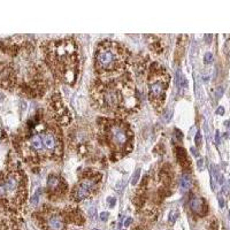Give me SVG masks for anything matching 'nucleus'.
Returning a JSON list of instances; mask_svg holds the SVG:
<instances>
[{
	"instance_id": "nucleus-32",
	"label": "nucleus",
	"mask_w": 230,
	"mask_h": 230,
	"mask_svg": "<svg viewBox=\"0 0 230 230\" xmlns=\"http://www.w3.org/2000/svg\"><path fill=\"white\" fill-rule=\"evenodd\" d=\"M93 213H94V208H91V209H90V213H89V214H90V216H91V218H92V216H93Z\"/></svg>"
},
{
	"instance_id": "nucleus-3",
	"label": "nucleus",
	"mask_w": 230,
	"mask_h": 230,
	"mask_svg": "<svg viewBox=\"0 0 230 230\" xmlns=\"http://www.w3.org/2000/svg\"><path fill=\"white\" fill-rule=\"evenodd\" d=\"M25 176L11 168L0 174V203L7 207L19 208L25 200Z\"/></svg>"
},
{
	"instance_id": "nucleus-17",
	"label": "nucleus",
	"mask_w": 230,
	"mask_h": 230,
	"mask_svg": "<svg viewBox=\"0 0 230 230\" xmlns=\"http://www.w3.org/2000/svg\"><path fill=\"white\" fill-rule=\"evenodd\" d=\"M178 215H179V213H178L177 209L171 210L170 214H169V222H170V223H174V222L176 221V219L178 218Z\"/></svg>"
},
{
	"instance_id": "nucleus-19",
	"label": "nucleus",
	"mask_w": 230,
	"mask_h": 230,
	"mask_svg": "<svg viewBox=\"0 0 230 230\" xmlns=\"http://www.w3.org/2000/svg\"><path fill=\"white\" fill-rule=\"evenodd\" d=\"M223 52L226 55H228L230 53V39H228L227 42L224 43V47H223Z\"/></svg>"
},
{
	"instance_id": "nucleus-33",
	"label": "nucleus",
	"mask_w": 230,
	"mask_h": 230,
	"mask_svg": "<svg viewBox=\"0 0 230 230\" xmlns=\"http://www.w3.org/2000/svg\"><path fill=\"white\" fill-rule=\"evenodd\" d=\"M220 139H219V131H216V143H219Z\"/></svg>"
},
{
	"instance_id": "nucleus-13",
	"label": "nucleus",
	"mask_w": 230,
	"mask_h": 230,
	"mask_svg": "<svg viewBox=\"0 0 230 230\" xmlns=\"http://www.w3.org/2000/svg\"><path fill=\"white\" fill-rule=\"evenodd\" d=\"M179 187L182 191H187L191 188V177L189 174H183L181 177V182H179Z\"/></svg>"
},
{
	"instance_id": "nucleus-24",
	"label": "nucleus",
	"mask_w": 230,
	"mask_h": 230,
	"mask_svg": "<svg viewBox=\"0 0 230 230\" xmlns=\"http://www.w3.org/2000/svg\"><path fill=\"white\" fill-rule=\"evenodd\" d=\"M108 212H103L101 214H100V219L103 220V221H106V220L108 219Z\"/></svg>"
},
{
	"instance_id": "nucleus-20",
	"label": "nucleus",
	"mask_w": 230,
	"mask_h": 230,
	"mask_svg": "<svg viewBox=\"0 0 230 230\" xmlns=\"http://www.w3.org/2000/svg\"><path fill=\"white\" fill-rule=\"evenodd\" d=\"M223 88L222 86H219L218 89H216V91H215V97H216V99H220L222 95H223Z\"/></svg>"
},
{
	"instance_id": "nucleus-4",
	"label": "nucleus",
	"mask_w": 230,
	"mask_h": 230,
	"mask_svg": "<svg viewBox=\"0 0 230 230\" xmlns=\"http://www.w3.org/2000/svg\"><path fill=\"white\" fill-rule=\"evenodd\" d=\"M32 151L44 157H61L62 139L60 131L54 127H46L42 130H36L29 138Z\"/></svg>"
},
{
	"instance_id": "nucleus-5",
	"label": "nucleus",
	"mask_w": 230,
	"mask_h": 230,
	"mask_svg": "<svg viewBox=\"0 0 230 230\" xmlns=\"http://www.w3.org/2000/svg\"><path fill=\"white\" fill-rule=\"evenodd\" d=\"M124 48L114 42L101 43L95 51V67L103 73L120 70L126 62Z\"/></svg>"
},
{
	"instance_id": "nucleus-1",
	"label": "nucleus",
	"mask_w": 230,
	"mask_h": 230,
	"mask_svg": "<svg viewBox=\"0 0 230 230\" xmlns=\"http://www.w3.org/2000/svg\"><path fill=\"white\" fill-rule=\"evenodd\" d=\"M46 51L54 74L64 83L73 84L78 74V58L73 41L62 39L48 43Z\"/></svg>"
},
{
	"instance_id": "nucleus-14",
	"label": "nucleus",
	"mask_w": 230,
	"mask_h": 230,
	"mask_svg": "<svg viewBox=\"0 0 230 230\" xmlns=\"http://www.w3.org/2000/svg\"><path fill=\"white\" fill-rule=\"evenodd\" d=\"M177 156H178L179 162H182L185 166H190V161H189L188 158H187V153L183 150V147H177Z\"/></svg>"
},
{
	"instance_id": "nucleus-8",
	"label": "nucleus",
	"mask_w": 230,
	"mask_h": 230,
	"mask_svg": "<svg viewBox=\"0 0 230 230\" xmlns=\"http://www.w3.org/2000/svg\"><path fill=\"white\" fill-rule=\"evenodd\" d=\"M100 178H101V175L98 173H94L92 175H85L81 179V182L74 189V199L80 201V200H83V199L90 197L97 188V183L100 181Z\"/></svg>"
},
{
	"instance_id": "nucleus-29",
	"label": "nucleus",
	"mask_w": 230,
	"mask_h": 230,
	"mask_svg": "<svg viewBox=\"0 0 230 230\" xmlns=\"http://www.w3.org/2000/svg\"><path fill=\"white\" fill-rule=\"evenodd\" d=\"M219 203H220V207H223L224 206V200L222 197H219Z\"/></svg>"
},
{
	"instance_id": "nucleus-9",
	"label": "nucleus",
	"mask_w": 230,
	"mask_h": 230,
	"mask_svg": "<svg viewBox=\"0 0 230 230\" xmlns=\"http://www.w3.org/2000/svg\"><path fill=\"white\" fill-rule=\"evenodd\" d=\"M51 108H52L53 116L56 119V121H59L61 124H68L70 122V115H69V111L64 107V105L61 101V98H59L58 95H55L52 99L51 103Z\"/></svg>"
},
{
	"instance_id": "nucleus-10",
	"label": "nucleus",
	"mask_w": 230,
	"mask_h": 230,
	"mask_svg": "<svg viewBox=\"0 0 230 230\" xmlns=\"http://www.w3.org/2000/svg\"><path fill=\"white\" fill-rule=\"evenodd\" d=\"M45 226L47 230H64V221L60 214L51 212V214L45 218Z\"/></svg>"
},
{
	"instance_id": "nucleus-18",
	"label": "nucleus",
	"mask_w": 230,
	"mask_h": 230,
	"mask_svg": "<svg viewBox=\"0 0 230 230\" xmlns=\"http://www.w3.org/2000/svg\"><path fill=\"white\" fill-rule=\"evenodd\" d=\"M139 175H140V169L139 168H137L136 171H135V174H134V177L131 179V184L134 185V184H136L137 182H138V179H139Z\"/></svg>"
},
{
	"instance_id": "nucleus-12",
	"label": "nucleus",
	"mask_w": 230,
	"mask_h": 230,
	"mask_svg": "<svg viewBox=\"0 0 230 230\" xmlns=\"http://www.w3.org/2000/svg\"><path fill=\"white\" fill-rule=\"evenodd\" d=\"M190 208L193 213L198 214L200 216H204L207 213L206 201L203 198H199V197H193L190 200Z\"/></svg>"
},
{
	"instance_id": "nucleus-30",
	"label": "nucleus",
	"mask_w": 230,
	"mask_h": 230,
	"mask_svg": "<svg viewBox=\"0 0 230 230\" xmlns=\"http://www.w3.org/2000/svg\"><path fill=\"white\" fill-rule=\"evenodd\" d=\"M203 162H204V160H203V159H199L198 160V167L199 168L203 167Z\"/></svg>"
},
{
	"instance_id": "nucleus-28",
	"label": "nucleus",
	"mask_w": 230,
	"mask_h": 230,
	"mask_svg": "<svg viewBox=\"0 0 230 230\" xmlns=\"http://www.w3.org/2000/svg\"><path fill=\"white\" fill-rule=\"evenodd\" d=\"M108 200H109V201H112L109 206H111V207H114L115 204H116V199H114V198H108Z\"/></svg>"
},
{
	"instance_id": "nucleus-23",
	"label": "nucleus",
	"mask_w": 230,
	"mask_h": 230,
	"mask_svg": "<svg viewBox=\"0 0 230 230\" xmlns=\"http://www.w3.org/2000/svg\"><path fill=\"white\" fill-rule=\"evenodd\" d=\"M171 114H173V112H171V111H168L167 113L165 114V116H163V120H165V122H168V120L171 117Z\"/></svg>"
},
{
	"instance_id": "nucleus-31",
	"label": "nucleus",
	"mask_w": 230,
	"mask_h": 230,
	"mask_svg": "<svg viewBox=\"0 0 230 230\" xmlns=\"http://www.w3.org/2000/svg\"><path fill=\"white\" fill-rule=\"evenodd\" d=\"M210 39H212V35H207L206 36V42L210 43Z\"/></svg>"
},
{
	"instance_id": "nucleus-21",
	"label": "nucleus",
	"mask_w": 230,
	"mask_h": 230,
	"mask_svg": "<svg viewBox=\"0 0 230 230\" xmlns=\"http://www.w3.org/2000/svg\"><path fill=\"white\" fill-rule=\"evenodd\" d=\"M205 63H210L212 62V60H213V55H212V53H206L205 54Z\"/></svg>"
},
{
	"instance_id": "nucleus-35",
	"label": "nucleus",
	"mask_w": 230,
	"mask_h": 230,
	"mask_svg": "<svg viewBox=\"0 0 230 230\" xmlns=\"http://www.w3.org/2000/svg\"><path fill=\"white\" fill-rule=\"evenodd\" d=\"M229 219H230V210H229Z\"/></svg>"
},
{
	"instance_id": "nucleus-7",
	"label": "nucleus",
	"mask_w": 230,
	"mask_h": 230,
	"mask_svg": "<svg viewBox=\"0 0 230 230\" xmlns=\"http://www.w3.org/2000/svg\"><path fill=\"white\" fill-rule=\"evenodd\" d=\"M169 84V75L157 63L152 64L148 74V91H150V100L154 105V107H159L163 104L166 90Z\"/></svg>"
},
{
	"instance_id": "nucleus-2",
	"label": "nucleus",
	"mask_w": 230,
	"mask_h": 230,
	"mask_svg": "<svg viewBox=\"0 0 230 230\" xmlns=\"http://www.w3.org/2000/svg\"><path fill=\"white\" fill-rule=\"evenodd\" d=\"M92 93L99 107L109 112L131 108L129 103L135 100L134 88L124 80L119 82H95Z\"/></svg>"
},
{
	"instance_id": "nucleus-11",
	"label": "nucleus",
	"mask_w": 230,
	"mask_h": 230,
	"mask_svg": "<svg viewBox=\"0 0 230 230\" xmlns=\"http://www.w3.org/2000/svg\"><path fill=\"white\" fill-rule=\"evenodd\" d=\"M47 188H48L50 193L59 195V193H62L67 187H66V182L62 178L59 177V176H55V175H52L47 179Z\"/></svg>"
},
{
	"instance_id": "nucleus-22",
	"label": "nucleus",
	"mask_w": 230,
	"mask_h": 230,
	"mask_svg": "<svg viewBox=\"0 0 230 230\" xmlns=\"http://www.w3.org/2000/svg\"><path fill=\"white\" fill-rule=\"evenodd\" d=\"M195 142H196V145H200L201 144V134H200V131H198L197 134H196V138H195Z\"/></svg>"
},
{
	"instance_id": "nucleus-16",
	"label": "nucleus",
	"mask_w": 230,
	"mask_h": 230,
	"mask_svg": "<svg viewBox=\"0 0 230 230\" xmlns=\"http://www.w3.org/2000/svg\"><path fill=\"white\" fill-rule=\"evenodd\" d=\"M41 192H42V189L39 188L36 192H35V195L32 196L31 198V203L33 205H37L38 204V201H39V196H41Z\"/></svg>"
},
{
	"instance_id": "nucleus-26",
	"label": "nucleus",
	"mask_w": 230,
	"mask_h": 230,
	"mask_svg": "<svg viewBox=\"0 0 230 230\" xmlns=\"http://www.w3.org/2000/svg\"><path fill=\"white\" fill-rule=\"evenodd\" d=\"M216 113L219 115H223V113H224V108H223L222 106H220L219 108H218V111H216Z\"/></svg>"
},
{
	"instance_id": "nucleus-34",
	"label": "nucleus",
	"mask_w": 230,
	"mask_h": 230,
	"mask_svg": "<svg viewBox=\"0 0 230 230\" xmlns=\"http://www.w3.org/2000/svg\"><path fill=\"white\" fill-rule=\"evenodd\" d=\"M92 230H100V229H95V228H94V229H92Z\"/></svg>"
},
{
	"instance_id": "nucleus-6",
	"label": "nucleus",
	"mask_w": 230,
	"mask_h": 230,
	"mask_svg": "<svg viewBox=\"0 0 230 230\" xmlns=\"http://www.w3.org/2000/svg\"><path fill=\"white\" fill-rule=\"evenodd\" d=\"M104 132L107 144L116 152L126 153L131 150L132 134L127 123L116 120H108L105 122Z\"/></svg>"
},
{
	"instance_id": "nucleus-25",
	"label": "nucleus",
	"mask_w": 230,
	"mask_h": 230,
	"mask_svg": "<svg viewBox=\"0 0 230 230\" xmlns=\"http://www.w3.org/2000/svg\"><path fill=\"white\" fill-rule=\"evenodd\" d=\"M191 153H192L195 157H199V152L195 148V147H191Z\"/></svg>"
},
{
	"instance_id": "nucleus-27",
	"label": "nucleus",
	"mask_w": 230,
	"mask_h": 230,
	"mask_svg": "<svg viewBox=\"0 0 230 230\" xmlns=\"http://www.w3.org/2000/svg\"><path fill=\"white\" fill-rule=\"evenodd\" d=\"M131 222H132V219H131V218H128V219H127V221L124 222V227H126V228H127V227H129V226L131 224Z\"/></svg>"
},
{
	"instance_id": "nucleus-15",
	"label": "nucleus",
	"mask_w": 230,
	"mask_h": 230,
	"mask_svg": "<svg viewBox=\"0 0 230 230\" xmlns=\"http://www.w3.org/2000/svg\"><path fill=\"white\" fill-rule=\"evenodd\" d=\"M176 83H177L178 88H187V85H188L185 77L183 76V74L181 72H177V74H176Z\"/></svg>"
}]
</instances>
